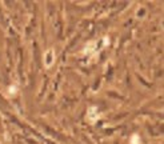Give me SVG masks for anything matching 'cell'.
<instances>
[{
    "mask_svg": "<svg viewBox=\"0 0 164 144\" xmlns=\"http://www.w3.org/2000/svg\"><path fill=\"white\" fill-rule=\"evenodd\" d=\"M53 59H55V54H53V51H52V50L47 51V54H45V66H47V67H51Z\"/></svg>",
    "mask_w": 164,
    "mask_h": 144,
    "instance_id": "1",
    "label": "cell"
},
{
    "mask_svg": "<svg viewBox=\"0 0 164 144\" xmlns=\"http://www.w3.org/2000/svg\"><path fill=\"white\" fill-rule=\"evenodd\" d=\"M129 144H140V139L138 135H132L131 140H129Z\"/></svg>",
    "mask_w": 164,
    "mask_h": 144,
    "instance_id": "2",
    "label": "cell"
}]
</instances>
